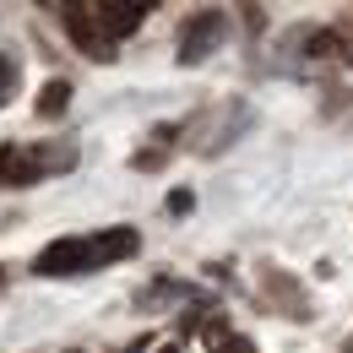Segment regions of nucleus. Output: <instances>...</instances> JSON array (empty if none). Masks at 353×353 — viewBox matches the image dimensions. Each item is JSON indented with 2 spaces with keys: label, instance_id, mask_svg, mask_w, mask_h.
<instances>
[{
  "label": "nucleus",
  "instance_id": "obj_11",
  "mask_svg": "<svg viewBox=\"0 0 353 353\" xmlns=\"http://www.w3.org/2000/svg\"><path fill=\"white\" fill-rule=\"evenodd\" d=\"M190 207H196V196H190V190H174V196H169V212H190Z\"/></svg>",
  "mask_w": 353,
  "mask_h": 353
},
{
  "label": "nucleus",
  "instance_id": "obj_3",
  "mask_svg": "<svg viewBox=\"0 0 353 353\" xmlns=\"http://www.w3.org/2000/svg\"><path fill=\"white\" fill-rule=\"evenodd\" d=\"M60 22H65V33H71V44L82 49L88 60H114V39L98 28V17H92V6H77V0H65L60 6Z\"/></svg>",
  "mask_w": 353,
  "mask_h": 353
},
{
  "label": "nucleus",
  "instance_id": "obj_2",
  "mask_svg": "<svg viewBox=\"0 0 353 353\" xmlns=\"http://www.w3.org/2000/svg\"><path fill=\"white\" fill-rule=\"evenodd\" d=\"M223 33H228V17H223L218 6L190 11V17L179 22V65H201V60L223 44Z\"/></svg>",
  "mask_w": 353,
  "mask_h": 353
},
{
  "label": "nucleus",
  "instance_id": "obj_13",
  "mask_svg": "<svg viewBox=\"0 0 353 353\" xmlns=\"http://www.w3.org/2000/svg\"><path fill=\"white\" fill-rule=\"evenodd\" d=\"M158 353H179V348H174V343H169V348H158Z\"/></svg>",
  "mask_w": 353,
  "mask_h": 353
},
{
  "label": "nucleus",
  "instance_id": "obj_4",
  "mask_svg": "<svg viewBox=\"0 0 353 353\" xmlns=\"http://www.w3.org/2000/svg\"><path fill=\"white\" fill-rule=\"evenodd\" d=\"M33 272H39V277H82V272H92L88 239H54V245H44L39 261H33Z\"/></svg>",
  "mask_w": 353,
  "mask_h": 353
},
{
  "label": "nucleus",
  "instance_id": "obj_8",
  "mask_svg": "<svg viewBox=\"0 0 353 353\" xmlns=\"http://www.w3.org/2000/svg\"><path fill=\"white\" fill-rule=\"evenodd\" d=\"M207 353H256L245 332H228L223 321H207Z\"/></svg>",
  "mask_w": 353,
  "mask_h": 353
},
{
  "label": "nucleus",
  "instance_id": "obj_5",
  "mask_svg": "<svg viewBox=\"0 0 353 353\" xmlns=\"http://www.w3.org/2000/svg\"><path fill=\"white\" fill-rule=\"evenodd\" d=\"M88 250H92V272L98 266H114V261H131L136 250H141V234L136 228H98V234H88Z\"/></svg>",
  "mask_w": 353,
  "mask_h": 353
},
{
  "label": "nucleus",
  "instance_id": "obj_10",
  "mask_svg": "<svg viewBox=\"0 0 353 353\" xmlns=\"http://www.w3.org/2000/svg\"><path fill=\"white\" fill-rule=\"evenodd\" d=\"M17 92V60L11 54H0V109H6V98Z\"/></svg>",
  "mask_w": 353,
  "mask_h": 353
},
{
  "label": "nucleus",
  "instance_id": "obj_12",
  "mask_svg": "<svg viewBox=\"0 0 353 353\" xmlns=\"http://www.w3.org/2000/svg\"><path fill=\"white\" fill-rule=\"evenodd\" d=\"M125 353H147V337H141V343H131V348H125Z\"/></svg>",
  "mask_w": 353,
  "mask_h": 353
},
{
  "label": "nucleus",
  "instance_id": "obj_6",
  "mask_svg": "<svg viewBox=\"0 0 353 353\" xmlns=\"http://www.w3.org/2000/svg\"><path fill=\"white\" fill-rule=\"evenodd\" d=\"M147 11H152L147 0H98V6H92V17H98V28H103V33L114 39V44H120L125 33H136V28L147 22Z\"/></svg>",
  "mask_w": 353,
  "mask_h": 353
},
{
  "label": "nucleus",
  "instance_id": "obj_1",
  "mask_svg": "<svg viewBox=\"0 0 353 353\" xmlns=\"http://www.w3.org/2000/svg\"><path fill=\"white\" fill-rule=\"evenodd\" d=\"M77 163V147H54V141H39V147H0V190H22V185H39L44 174H65Z\"/></svg>",
  "mask_w": 353,
  "mask_h": 353
},
{
  "label": "nucleus",
  "instance_id": "obj_7",
  "mask_svg": "<svg viewBox=\"0 0 353 353\" xmlns=\"http://www.w3.org/2000/svg\"><path fill=\"white\" fill-rule=\"evenodd\" d=\"M266 299H283L288 305V321H305V294L288 272H266Z\"/></svg>",
  "mask_w": 353,
  "mask_h": 353
},
{
  "label": "nucleus",
  "instance_id": "obj_9",
  "mask_svg": "<svg viewBox=\"0 0 353 353\" xmlns=\"http://www.w3.org/2000/svg\"><path fill=\"white\" fill-rule=\"evenodd\" d=\"M65 103H71V82H60V77H54V82H44V92H39V103H33V109H39V120H60V114H65Z\"/></svg>",
  "mask_w": 353,
  "mask_h": 353
}]
</instances>
